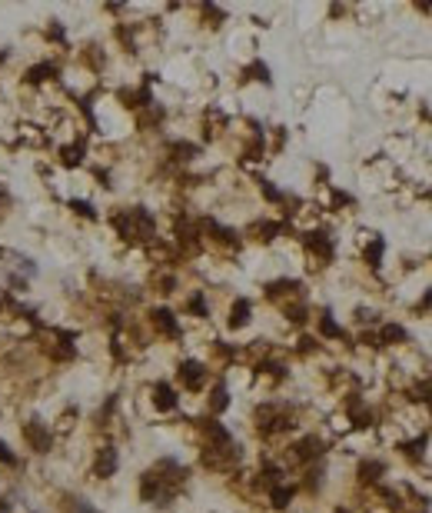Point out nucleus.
<instances>
[{
    "mask_svg": "<svg viewBox=\"0 0 432 513\" xmlns=\"http://www.w3.org/2000/svg\"><path fill=\"white\" fill-rule=\"evenodd\" d=\"M137 220H140V227H143V230H146V234H150V227H153V223H150V217H143V214H137ZM117 227H120V230H123V234H133V223H130V217H117Z\"/></svg>",
    "mask_w": 432,
    "mask_h": 513,
    "instance_id": "nucleus-3",
    "label": "nucleus"
},
{
    "mask_svg": "<svg viewBox=\"0 0 432 513\" xmlns=\"http://www.w3.org/2000/svg\"><path fill=\"white\" fill-rule=\"evenodd\" d=\"M50 74H53V67H50V64H40V67H33V70H30V80H33V83H37V80H47Z\"/></svg>",
    "mask_w": 432,
    "mask_h": 513,
    "instance_id": "nucleus-7",
    "label": "nucleus"
},
{
    "mask_svg": "<svg viewBox=\"0 0 432 513\" xmlns=\"http://www.w3.org/2000/svg\"><path fill=\"white\" fill-rule=\"evenodd\" d=\"M73 210H80V214H83V217H93V214H97V210H93V207H90V203H80V200H77V203H73Z\"/></svg>",
    "mask_w": 432,
    "mask_h": 513,
    "instance_id": "nucleus-8",
    "label": "nucleus"
},
{
    "mask_svg": "<svg viewBox=\"0 0 432 513\" xmlns=\"http://www.w3.org/2000/svg\"><path fill=\"white\" fill-rule=\"evenodd\" d=\"M157 406H173V393H170V386H157Z\"/></svg>",
    "mask_w": 432,
    "mask_h": 513,
    "instance_id": "nucleus-5",
    "label": "nucleus"
},
{
    "mask_svg": "<svg viewBox=\"0 0 432 513\" xmlns=\"http://www.w3.org/2000/svg\"><path fill=\"white\" fill-rule=\"evenodd\" d=\"M246 313H250V304H246V300H239V304L236 307H233V327H243V323H246Z\"/></svg>",
    "mask_w": 432,
    "mask_h": 513,
    "instance_id": "nucleus-4",
    "label": "nucleus"
},
{
    "mask_svg": "<svg viewBox=\"0 0 432 513\" xmlns=\"http://www.w3.org/2000/svg\"><path fill=\"white\" fill-rule=\"evenodd\" d=\"M93 470H97V476H113V470H117V450H110V447L100 450Z\"/></svg>",
    "mask_w": 432,
    "mask_h": 513,
    "instance_id": "nucleus-2",
    "label": "nucleus"
},
{
    "mask_svg": "<svg viewBox=\"0 0 432 513\" xmlns=\"http://www.w3.org/2000/svg\"><path fill=\"white\" fill-rule=\"evenodd\" d=\"M0 513H7V510H0Z\"/></svg>",
    "mask_w": 432,
    "mask_h": 513,
    "instance_id": "nucleus-10",
    "label": "nucleus"
},
{
    "mask_svg": "<svg viewBox=\"0 0 432 513\" xmlns=\"http://www.w3.org/2000/svg\"><path fill=\"white\" fill-rule=\"evenodd\" d=\"M0 60H4V57H0Z\"/></svg>",
    "mask_w": 432,
    "mask_h": 513,
    "instance_id": "nucleus-11",
    "label": "nucleus"
},
{
    "mask_svg": "<svg viewBox=\"0 0 432 513\" xmlns=\"http://www.w3.org/2000/svg\"><path fill=\"white\" fill-rule=\"evenodd\" d=\"M0 460H4V463H13V453L7 450V444H0Z\"/></svg>",
    "mask_w": 432,
    "mask_h": 513,
    "instance_id": "nucleus-9",
    "label": "nucleus"
},
{
    "mask_svg": "<svg viewBox=\"0 0 432 513\" xmlns=\"http://www.w3.org/2000/svg\"><path fill=\"white\" fill-rule=\"evenodd\" d=\"M27 440H30V447L40 450V453H44V450H50V433H47V427H40L37 420H30V423H27Z\"/></svg>",
    "mask_w": 432,
    "mask_h": 513,
    "instance_id": "nucleus-1",
    "label": "nucleus"
},
{
    "mask_svg": "<svg viewBox=\"0 0 432 513\" xmlns=\"http://www.w3.org/2000/svg\"><path fill=\"white\" fill-rule=\"evenodd\" d=\"M80 153H83V147H80V144H77V147H70V150H63V164H67V167L80 164Z\"/></svg>",
    "mask_w": 432,
    "mask_h": 513,
    "instance_id": "nucleus-6",
    "label": "nucleus"
}]
</instances>
